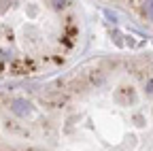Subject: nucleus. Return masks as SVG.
Returning <instances> with one entry per match:
<instances>
[{
	"instance_id": "nucleus-2",
	"label": "nucleus",
	"mask_w": 153,
	"mask_h": 151,
	"mask_svg": "<svg viewBox=\"0 0 153 151\" xmlns=\"http://www.w3.org/2000/svg\"><path fill=\"white\" fill-rule=\"evenodd\" d=\"M147 17H151V19H153V2H147Z\"/></svg>"
},
{
	"instance_id": "nucleus-3",
	"label": "nucleus",
	"mask_w": 153,
	"mask_h": 151,
	"mask_svg": "<svg viewBox=\"0 0 153 151\" xmlns=\"http://www.w3.org/2000/svg\"><path fill=\"white\" fill-rule=\"evenodd\" d=\"M149 91H153V81H151V83H149Z\"/></svg>"
},
{
	"instance_id": "nucleus-1",
	"label": "nucleus",
	"mask_w": 153,
	"mask_h": 151,
	"mask_svg": "<svg viewBox=\"0 0 153 151\" xmlns=\"http://www.w3.org/2000/svg\"><path fill=\"white\" fill-rule=\"evenodd\" d=\"M26 106H30V104H28L26 100H19V98H17V100H13V104H11V109L17 113V115H26V113H28V109H26Z\"/></svg>"
}]
</instances>
